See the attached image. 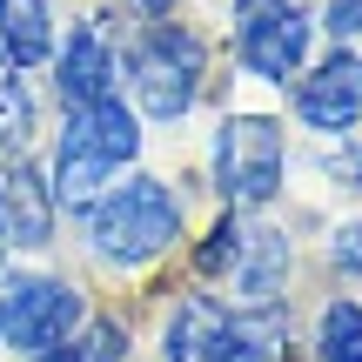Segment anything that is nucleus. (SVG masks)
<instances>
[{
    "mask_svg": "<svg viewBox=\"0 0 362 362\" xmlns=\"http://www.w3.org/2000/svg\"><path fill=\"white\" fill-rule=\"evenodd\" d=\"M141 141H148L141 115H134L121 94L88 101V107H67V128H61V141H54V175H47L54 208L88 215V208L115 188V175L141 161Z\"/></svg>",
    "mask_w": 362,
    "mask_h": 362,
    "instance_id": "nucleus-1",
    "label": "nucleus"
},
{
    "mask_svg": "<svg viewBox=\"0 0 362 362\" xmlns=\"http://www.w3.org/2000/svg\"><path fill=\"white\" fill-rule=\"evenodd\" d=\"M188 235V202L161 175H128L88 208V248L107 269H148Z\"/></svg>",
    "mask_w": 362,
    "mask_h": 362,
    "instance_id": "nucleus-2",
    "label": "nucleus"
},
{
    "mask_svg": "<svg viewBox=\"0 0 362 362\" xmlns=\"http://www.w3.org/2000/svg\"><path fill=\"white\" fill-rule=\"evenodd\" d=\"M296 269V248L275 221H262L255 208H221V221L194 242V275L202 282H228L235 309H262L282 302V282Z\"/></svg>",
    "mask_w": 362,
    "mask_h": 362,
    "instance_id": "nucleus-3",
    "label": "nucleus"
},
{
    "mask_svg": "<svg viewBox=\"0 0 362 362\" xmlns=\"http://www.w3.org/2000/svg\"><path fill=\"white\" fill-rule=\"evenodd\" d=\"M121 81L134 94V115L148 121H181L208 88V40L181 21H141V34L121 54Z\"/></svg>",
    "mask_w": 362,
    "mask_h": 362,
    "instance_id": "nucleus-4",
    "label": "nucleus"
},
{
    "mask_svg": "<svg viewBox=\"0 0 362 362\" xmlns=\"http://www.w3.org/2000/svg\"><path fill=\"white\" fill-rule=\"evenodd\" d=\"M208 175H215L228 208H269L288 181V134L275 115H221L208 141Z\"/></svg>",
    "mask_w": 362,
    "mask_h": 362,
    "instance_id": "nucleus-5",
    "label": "nucleus"
},
{
    "mask_svg": "<svg viewBox=\"0 0 362 362\" xmlns=\"http://www.w3.org/2000/svg\"><path fill=\"white\" fill-rule=\"evenodd\" d=\"M88 322V302L61 275H0V349L47 356L67 349L74 329Z\"/></svg>",
    "mask_w": 362,
    "mask_h": 362,
    "instance_id": "nucleus-6",
    "label": "nucleus"
},
{
    "mask_svg": "<svg viewBox=\"0 0 362 362\" xmlns=\"http://www.w3.org/2000/svg\"><path fill=\"white\" fill-rule=\"evenodd\" d=\"M315 21L296 0H235V61L269 88H288V74L309 67Z\"/></svg>",
    "mask_w": 362,
    "mask_h": 362,
    "instance_id": "nucleus-7",
    "label": "nucleus"
},
{
    "mask_svg": "<svg viewBox=\"0 0 362 362\" xmlns=\"http://www.w3.org/2000/svg\"><path fill=\"white\" fill-rule=\"evenodd\" d=\"M54 242V188L34 161H0V255H34Z\"/></svg>",
    "mask_w": 362,
    "mask_h": 362,
    "instance_id": "nucleus-8",
    "label": "nucleus"
},
{
    "mask_svg": "<svg viewBox=\"0 0 362 362\" xmlns=\"http://www.w3.org/2000/svg\"><path fill=\"white\" fill-rule=\"evenodd\" d=\"M54 94H61L67 107H88V101H107L121 81V54L115 40H107L101 21H74V34L54 40Z\"/></svg>",
    "mask_w": 362,
    "mask_h": 362,
    "instance_id": "nucleus-9",
    "label": "nucleus"
},
{
    "mask_svg": "<svg viewBox=\"0 0 362 362\" xmlns=\"http://www.w3.org/2000/svg\"><path fill=\"white\" fill-rule=\"evenodd\" d=\"M296 121L315 134H349L362 128V61L349 47H336L322 67L296 81Z\"/></svg>",
    "mask_w": 362,
    "mask_h": 362,
    "instance_id": "nucleus-10",
    "label": "nucleus"
},
{
    "mask_svg": "<svg viewBox=\"0 0 362 362\" xmlns=\"http://www.w3.org/2000/svg\"><path fill=\"white\" fill-rule=\"evenodd\" d=\"M161 356L168 362H242L235 356V309L221 296H181L168 309Z\"/></svg>",
    "mask_w": 362,
    "mask_h": 362,
    "instance_id": "nucleus-11",
    "label": "nucleus"
},
{
    "mask_svg": "<svg viewBox=\"0 0 362 362\" xmlns=\"http://www.w3.org/2000/svg\"><path fill=\"white\" fill-rule=\"evenodd\" d=\"M54 54L47 0H0V74H27Z\"/></svg>",
    "mask_w": 362,
    "mask_h": 362,
    "instance_id": "nucleus-12",
    "label": "nucleus"
},
{
    "mask_svg": "<svg viewBox=\"0 0 362 362\" xmlns=\"http://www.w3.org/2000/svg\"><path fill=\"white\" fill-rule=\"evenodd\" d=\"M309 349H315V362H362V302H356V296L322 302Z\"/></svg>",
    "mask_w": 362,
    "mask_h": 362,
    "instance_id": "nucleus-13",
    "label": "nucleus"
},
{
    "mask_svg": "<svg viewBox=\"0 0 362 362\" xmlns=\"http://www.w3.org/2000/svg\"><path fill=\"white\" fill-rule=\"evenodd\" d=\"M34 121H40V101L27 88V74H0V155H27Z\"/></svg>",
    "mask_w": 362,
    "mask_h": 362,
    "instance_id": "nucleus-14",
    "label": "nucleus"
},
{
    "mask_svg": "<svg viewBox=\"0 0 362 362\" xmlns=\"http://www.w3.org/2000/svg\"><path fill=\"white\" fill-rule=\"evenodd\" d=\"M67 349H74L81 362H128L134 342H128V329H121L115 315H94V322L81 329V342H67Z\"/></svg>",
    "mask_w": 362,
    "mask_h": 362,
    "instance_id": "nucleus-15",
    "label": "nucleus"
},
{
    "mask_svg": "<svg viewBox=\"0 0 362 362\" xmlns=\"http://www.w3.org/2000/svg\"><path fill=\"white\" fill-rule=\"evenodd\" d=\"M329 262H336L342 275H362V221H342V228L329 235Z\"/></svg>",
    "mask_w": 362,
    "mask_h": 362,
    "instance_id": "nucleus-16",
    "label": "nucleus"
},
{
    "mask_svg": "<svg viewBox=\"0 0 362 362\" xmlns=\"http://www.w3.org/2000/svg\"><path fill=\"white\" fill-rule=\"evenodd\" d=\"M322 27H329V34H336V47H349V40L362 34V0H329Z\"/></svg>",
    "mask_w": 362,
    "mask_h": 362,
    "instance_id": "nucleus-17",
    "label": "nucleus"
},
{
    "mask_svg": "<svg viewBox=\"0 0 362 362\" xmlns=\"http://www.w3.org/2000/svg\"><path fill=\"white\" fill-rule=\"evenodd\" d=\"M134 13H141V21H168V13L181 7V0H128Z\"/></svg>",
    "mask_w": 362,
    "mask_h": 362,
    "instance_id": "nucleus-18",
    "label": "nucleus"
},
{
    "mask_svg": "<svg viewBox=\"0 0 362 362\" xmlns=\"http://www.w3.org/2000/svg\"><path fill=\"white\" fill-rule=\"evenodd\" d=\"M21 362H81L74 349H47V356H21Z\"/></svg>",
    "mask_w": 362,
    "mask_h": 362,
    "instance_id": "nucleus-19",
    "label": "nucleus"
}]
</instances>
